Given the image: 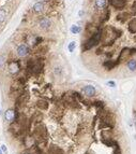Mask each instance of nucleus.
Instances as JSON below:
<instances>
[{"label":"nucleus","instance_id":"nucleus-12","mask_svg":"<svg viewBox=\"0 0 136 154\" xmlns=\"http://www.w3.org/2000/svg\"><path fill=\"white\" fill-rule=\"evenodd\" d=\"M23 154H33V153H32V151H31V150H26Z\"/></svg>","mask_w":136,"mask_h":154},{"label":"nucleus","instance_id":"nucleus-7","mask_svg":"<svg viewBox=\"0 0 136 154\" xmlns=\"http://www.w3.org/2000/svg\"><path fill=\"white\" fill-rule=\"evenodd\" d=\"M125 66H127V68L130 70V71H136V59L134 58H131L129 59L127 63H125Z\"/></svg>","mask_w":136,"mask_h":154},{"label":"nucleus","instance_id":"nucleus-10","mask_svg":"<svg viewBox=\"0 0 136 154\" xmlns=\"http://www.w3.org/2000/svg\"><path fill=\"white\" fill-rule=\"evenodd\" d=\"M107 85L111 86V87H115V86H116V83H115L114 81H108L107 82Z\"/></svg>","mask_w":136,"mask_h":154},{"label":"nucleus","instance_id":"nucleus-2","mask_svg":"<svg viewBox=\"0 0 136 154\" xmlns=\"http://www.w3.org/2000/svg\"><path fill=\"white\" fill-rule=\"evenodd\" d=\"M31 134L35 138L36 146H39L40 148L45 150V148L48 146V140H49V131L47 129V127H46V125L43 122L35 123L32 126Z\"/></svg>","mask_w":136,"mask_h":154},{"label":"nucleus","instance_id":"nucleus-14","mask_svg":"<svg viewBox=\"0 0 136 154\" xmlns=\"http://www.w3.org/2000/svg\"><path fill=\"white\" fill-rule=\"evenodd\" d=\"M0 154H4V153H3L2 151H1V149H0Z\"/></svg>","mask_w":136,"mask_h":154},{"label":"nucleus","instance_id":"nucleus-6","mask_svg":"<svg viewBox=\"0 0 136 154\" xmlns=\"http://www.w3.org/2000/svg\"><path fill=\"white\" fill-rule=\"evenodd\" d=\"M4 119H6V121L9 123H12L14 122L15 120V114H14V109L13 108H9V109L6 110V112H4Z\"/></svg>","mask_w":136,"mask_h":154},{"label":"nucleus","instance_id":"nucleus-3","mask_svg":"<svg viewBox=\"0 0 136 154\" xmlns=\"http://www.w3.org/2000/svg\"><path fill=\"white\" fill-rule=\"evenodd\" d=\"M20 143L23 145V147H25L26 150H30V149H32L36 145V141H35V138L33 137V135L31 134V133H28V134L25 135L23 139L20 140Z\"/></svg>","mask_w":136,"mask_h":154},{"label":"nucleus","instance_id":"nucleus-8","mask_svg":"<svg viewBox=\"0 0 136 154\" xmlns=\"http://www.w3.org/2000/svg\"><path fill=\"white\" fill-rule=\"evenodd\" d=\"M113 149H114V152H113V154H122L121 148H120V146H119V145L115 146V147H114Z\"/></svg>","mask_w":136,"mask_h":154},{"label":"nucleus","instance_id":"nucleus-11","mask_svg":"<svg viewBox=\"0 0 136 154\" xmlns=\"http://www.w3.org/2000/svg\"><path fill=\"white\" fill-rule=\"evenodd\" d=\"M0 149H1V151H2L4 154H7V153H8V149H7L6 146H1V148H0Z\"/></svg>","mask_w":136,"mask_h":154},{"label":"nucleus","instance_id":"nucleus-13","mask_svg":"<svg viewBox=\"0 0 136 154\" xmlns=\"http://www.w3.org/2000/svg\"><path fill=\"white\" fill-rule=\"evenodd\" d=\"M134 120H135V124H136V111L134 112Z\"/></svg>","mask_w":136,"mask_h":154},{"label":"nucleus","instance_id":"nucleus-4","mask_svg":"<svg viewBox=\"0 0 136 154\" xmlns=\"http://www.w3.org/2000/svg\"><path fill=\"white\" fill-rule=\"evenodd\" d=\"M44 112L43 111H40L38 109H35L34 111H32L29 115V119L30 121L32 122V124H35V123H40V122H43L44 121Z\"/></svg>","mask_w":136,"mask_h":154},{"label":"nucleus","instance_id":"nucleus-9","mask_svg":"<svg viewBox=\"0 0 136 154\" xmlns=\"http://www.w3.org/2000/svg\"><path fill=\"white\" fill-rule=\"evenodd\" d=\"M75 47H76V45H75V42H72V43L69 45V50H70V52H73V51L75 50Z\"/></svg>","mask_w":136,"mask_h":154},{"label":"nucleus","instance_id":"nucleus-5","mask_svg":"<svg viewBox=\"0 0 136 154\" xmlns=\"http://www.w3.org/2000/svg\"><path fill=\"white\" fill-rule=\"evenodd\" d=\"M80 91H81V93L87 97H94L97 95V89L93 85H90V84L83 86L80 89Z\"/></svg>","mask_w":136,"mask_h":154},{"label":"nucleus","instance_id":"nucleus-1","mask_svg":"<svg viewBox=\"0 0 136 154\" xmlns=\"http://www.w3.org/2000/svg\"><path fill=\"white\" fill-rule=\"evenodd\" d=\"M24 0H0V35L17 12Z\"/></svg>","mask_w":136,"mask_h":154}]
</instances>
